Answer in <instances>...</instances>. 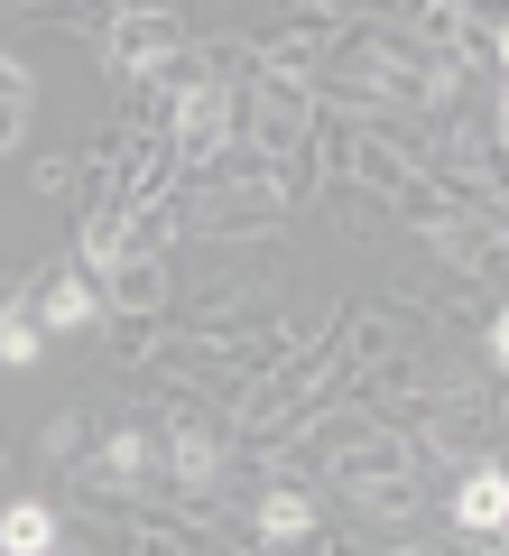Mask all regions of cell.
<instances>
[{
    "label": "cell",
    "mask_w": 509,
    "mask_h": 556,
    "mask_svg": "<svg viewBox=\"0 0 509 556\" xmlns=\"http://www.w3.org/2000/svg\"><path fill=\"white\" fill-rule=\"evenodd\" d=\"M306 529H315V501L306 492H269V501H259V538H269V547H296Z\"/></svg>",
    "instance_id": "277c9868"
},
{
    "label": "cell",
    "mask_w": 509,
    "mask_h": 556,
    "mask_svg": "<svg viewBox=\"0 0 509 556\" xmlns=\"http://www.w3.org/2000/svg\"><path fill=\"white\" fill-rule=\"evenodd\" d=\"M102 316V288L93 278H56V288H47V306L28 325H38V334H84V325Z\"/></svg>",
    "instance_id": "7a4b0ae2"
},
{
    "label": "cell",
    "mask_w": 509,
    "mask_h": 556,
    "mask_svg": "<svg viewBox=\"0 0 509 556\" xmlns=\"http://www.w3.org/2000/svg\"><path fill=\"white\" fill-rule=\"evenodd\" d=\"M139 473H149V437H139V427H120V437L102 445V482H120V492H130Z\"/></svg>",
    "instance_id": "5b68a950"
},
{
    "label": "cell",
    "mask_w": 509,
    "mask_h": 556,
    "mask_svg": "<svg viewBox=\"0 0 509 556\" xmlns=\"http://www.w3.org/2000/svg\"><path fill=\"white\" fill-rule=\"evenodd\" d=\"M56 547V510L47 501H10L0 510V556H47Z\"/></svg>",
    "instance_id": "3957f363"
},
{
    "label": "cell",
    "mask_w": 509,
    "mask_h": 556,
    "mask_svg": "<svg viewBox=\"0 0 509 556\" xmlns=\"http://www.w3.org/2000/svg\"><path fill=\"white\" fill-rule=\"evenodd\" d=\"M177 482H186V492H204V482H214V445H204V437L177 445Z\"/></svg>",
    "instance_id": "52a82bcc"
},
{
    "label": "cell",
    "mask_w": 509,
    "mask_h": 556,
    "mask_svg": "<svg viewBox=\"0 0 509 556\" xmlns=\"http://www.w3.org/2000/svg\"><path fill=\"white\" fill-rule=\"evenodd\" d=\"M454 519H463L472 538H500V519H509V473H500V464H482V473L454 492Z\"/></svg>",
    "instance_id": "6da1fadb"
},
{
    "label": "cell",
    "mask_w": 509,
    "mask_h": 556,
    "mask_svg": "<svg viewBox=\"0 0 509 556\" xmlns=\"http://www.w3.org/2000/svg\"><path fill=\"white\" fill-rule=\"evenodd\" d=\"M38 353H47V334H38V325H0V362H10V371H28Z\"/></svg>",
    "instance_id": "8992f818"
}]
</instances>
